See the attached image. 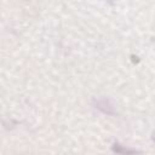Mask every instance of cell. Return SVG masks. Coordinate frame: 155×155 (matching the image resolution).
<instances>
[{"label": "cell", "instance_id": "obj_1", "mask_svg": "<svg viewBox=\"0 0 155 155\" xmlns=\"http://www.w3.org/2000/svg\"><path fill=\"white\" fill-rule=\"evenodd\" d=\"M96 108L99 109L102 113H104L107 115H113L114 114V108L110 104V102L107 101V99H98V101H96Z\"/></svg>", "mask_w": 155, "mask_h": 155}, {"label": "cell", "instance_id": "obj_2", "mask_svg": "<svg viewBox=\"0 0 155 155\" xmlns=\"http://www.w3.org/2000/svg\"><path fill=\"white\" fill-rule=\"evenodd\" d=\"M113 150H114V151H116V153H120V154H130V153H136V150L130 149V148H125V147H122V145H120V144H117V143H115V144L113 145Z\"/></svg>", "mask_w": 155, "mask_h": 155}]
</instances>
